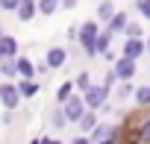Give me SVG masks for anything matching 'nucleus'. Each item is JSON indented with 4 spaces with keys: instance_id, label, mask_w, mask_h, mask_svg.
<instances>
[{
    "instance_id": "nucleus-1",
    "label": "nucleus",
    "mask_w": 150,
    "mask_h": 144,
    "mask_svg": "<svg viewBox=\"0 0 150 144\" xmlns=\"http://www.w3.org/2000/svg\"><path fill=\"white\" fill-rule=\"evenodd\" d=\"M103 30L97 27V21H86V24H80V44H83V50H86V56L88 59H94L97 56V35H100Z\"/></svg>"
},
{
    "instance_id": "nucleus-2",
    "label": "nucleus",
    "mask_w": 150,
    "mask_h": 144,
    "mask_svg": "<svg viewBox=\"0 0 150 144\" xmlns=\"http://www.w3.org/2000/svg\"><path fill=\"white\" fill-rule=\"evenodd\" d=\"M62 112H65V118H68V124L74 121L77 124L86 112H88V106H86V100H83V94H74V97H68L65 103H62Z\"/></svg>"
},
{
    "instance_id": "nucleus-3",
    "label": "nucleus",
    "mask_w": 150,
    "mask_h": 144,
    "mask_svg": "<svg viewBox=\"0 0 150 144\" xmlns=\"http://www.w3.org/2000/svg\"><path fill=\"white\" fill-rule=\"evenodd\" d=\"M106 97H109V88H106L103 83H94L88 91H83V100H86V106H88V109H94V112L106 106Z\"/></svg>"
},
{
    "instance_id": "nucleus-4",
    "label": "nucleus",
    "mask_w": 150,
    "mask_h": 144,
    "mask_svg": "<svg viewBox=\"0 0 150 144\" xmlns=\"http://www.w3.org/2000/svg\"><path fill=\"white\" fill-rule=\"evenodd\" d=\"M21 100H24V97H21L18 85H12V83H3V85H0V106H3L6 112H15Z\"/></svg>"
},
{
    "instance_id": "nucleus-5",
    "label": "nucleus",
    "mask_w": 150,
    "mask_h": 144,
    "mask_svg": "<svg viewBox=\"0 0 150 144\" xmlns=\"http://www.w3.org/2000/svg\"><path fill=\"white\" fill-rule=\"evenodd\" d=\"M112 71H115V77H118V83H129V80L135 77V71H138V68H135V59H127V56H118V59H115V68H112Z\"/></svg>"
},
{
    "instance_id": "nucleus-6",
    "label": "nucleus",
    "mask_w": 150,
    "mask_h": 144,
    "mask_svg": "<svg viewBox=\"0 0 150 144\" xmlns=\"http://www.w3.org/2000/svg\"><path fill=\"white\" fill-rule=\"evenodd\" d=\"M6 59H18V38L15 35L0 38V62H6Z\"/></svg>"
},
{
    "instance_id": "nucleus-7",
    "label": "nucleus",
    "mask_w": 150,
    "mask_h": 144,
    "mask_svg": "<svg viewBox=\"0 0 150 144\" xmlns=\"http://www.w3.org/2000/svg\"><path fill=\"white\" fill-rule=\"evenodd\" d=\"M144 50H147L144 38H127V41H124V50H121V56H127V59H138Z\"/></svg>"
},
{
    "instance_id": "nucleus-8",
    "label": "nucleus",
    "mask_w": 150,
    "mask_h": 144,
    "mask_svg": "<svg viewBox=\"0 0 150 144\" xmlns=\"http://www.w3.org/2000/svg\"><path fill=\"white\" fill-rule=\"evenodd\" d=\"M15 15H18V21H33L35 15H38V0H21V6L15 9Z\"/></svg>"
},
{
    "instance_id": "nucleus-9",
    "label": "nucleus",
    "mask_w": 150,
    "mask_h": 144,
    "mask_svg": "<svg viewBox=\"0 0 150 144\" xmlns=\"http://www.w3.org/2000/svg\"><path fill=\"white\" fill-rule=\"evenodd\" d=\"M44 62H47V68H62L68 62V50L65 47H50L44 53Z\"/></svg>"
},
{
    "instance_id": "nucleus-10",
    "label": "nucleus",
    "mask_w": 150,
    "mask_h": 144,
    "mask_svg": "<svg viewBox=\"0 0 150 144\" xmlns=\"http://www.w3.org/2000/svg\"><path fill=\"white\" fill-rule=\"evenodd\" d=\"M97 124H100V121H97V112H94V109H88V112H86V115H83V118L77 121V126L83 129V135H91Z\"/></svg>"
},
{
    "instance_id": "nucleus-11",
    "label": "nucleus",
    "mask_w": 150,
    "mask_h": 144,
    "mask_svg": "<svg viewBox=\"0 0 150 144\" xmlns=\"http://www.w3.org/2000/svg\"><path fill=\"white\" fill-rule=\"evenodd\" d=\"M115 15H118V9H115V3H112V0H100V6H97V21L109 24Z\"/></svg>"
},
{
    "instance_id": "nucleus-12",
    "label": "nucleus",
    "mask_w": 150,
    "mask_h": 144,
    "mask_svg": "<svg viewBox=\"0 0 150 144\" xmlns=\"http://www.w3.org/2000/svg\"><path fill=\"white\" fill-rule=\"evenodd\" d=\"M15 65H18V77H21V80H33V77H35V65H33L30 59L18 56V59H15Z\"/></svg>"
},
{
    "instance_id": "nucleus-13",
    "label": "nucleus",
    "mask_w": 150,
    "mask_h": 144,
    "mask_svg": "<svg viewBox=\"0 0 150 144\" xmlns=\"http://www.w3.org/2000/svg\"><path fill=\"white\" fill-rule=\"evenodd\" d=\"M127 24H129L127 12H118V15H115V18H112V21L106 24V30H109V32L115 35V32H124V30H127Z\"/></svg>"
},
{
    "instance_id": "nucleus-14",
    "label": "nucleus",
    "mask_w": 150,
    "mask_h": 144,
    "mask_svg": "<svg viewBox=\"0 0 150 144\" xmlns=\"http://www.w3.org/2000/svg\"><path fill=\"white\" fill-rule=\"evenodd\" d=\"M115 132H118V129H112V126H106V124H97V126H94V132H91L88 138H91V144H100V141H106V138H109V135H115Z\"/></svg>"
},
{
    "instance_id": "nucleus-15",
    "label": "nucleus",
    "mask_w": 150,
    "mask_h": 144,
    "mask_svg": "<svg viewBox=\"0 0 150 144\" xmlns=\"http://www.w3.org/2000/svg\"><path fill=\"white\" fill-rule=\"evenodd\" d=\"M94 85V80H91V74H88V71H80V74H77V80H74V88H77L80 94L83 91H88Z\"/></svg>"
},
{
    "instance_id": "nucleus-16",
    "label": "nucleus",
    "mask_w": 150,
    "mask_h": 144,
    "mask_svg": "<svg viewBox=\"0 0 150 144\" xmlns=\"http://www.w3.org/2000/svg\"><path fill=\"white\" fill-rule=\"evenodd\" d=\"M109 44H112V32H109V30H103V32L97 35V56L112 53V50H109Z\"/></svg>"
},
{
    "instance_id": "nucleus-17",
    "label": "nucleus",
    "mask_w": 150,
    "mask_h": 144,
    "mask_svg": "<svg viewBox=\"0 0 150 144\" xmlns=\"http://www.w3.org/2000/svg\"><path fill=\"white\" fill-rule=\"evenodd\" d=\"M18 91H21V97L30 100V97L38 94V83H33V80H21V83H18Z\"/></svg>"
},
{
    "instance_id": "nucleus-18",
    "label": "nucleus",
    "mask_w": 150,
    "mask_h": 144,
    "mask_svg": "<svg viewBox=\"0 0 150 144\" xmlns=\"http://www.w3.org/2000/svg\"><path fill=\"white\" fill-rule=\"evenodd\" d=\"M50 126H53V129H65V126H68V118H65L62 106H59L56 112H50Z\"/></svg>"
},
{
    "instance_id": "nucleus-19",
    "label": "nucleus",
    "mask_w": 150,
    "mask_h": 144,
    "mask_svg": "<svg viewBox=\"0 0 150 144\" xmlns=\"http://www.w3.org/2000/svg\"><path fill=\"white\" fill-rule=\"evenodd\" d=\"M135 141L138 144H150V118H144V124L135 129Z\"/></svg>"
},
{
    "instance_id": "nucleus-20",
    "label": "nucleus",
    "mask_w": 150,
    "mask_h": 144,
    "mask_svg": "<svg viewBox=\"0 0 150 144\" xmlns=\"http://www.w3.org/2000/svg\"><path fill=\"white\" fill-rule=\"evenodd\" d=\"M59 3L62 0H38V15H53L56 9H62Z\"/></svg>"
},
{
    "instance_id": "nucleus-21",
    "label": "nucleus",
    "mask_w": 150,
    "mask_h": 144,
    "mask_svg": "<svg viewBox=\"0 0 150 144\" xmlns=\"http://www.w3.org/2000/svg\"><path fill=\"white\" fill-rule=\"evenodd\" d=\"M0 74H3L6 80L18 77V65H15V59H6V62H0Z\"/></svg>"
},
{
    "instance_id": "nucleus-22",
    "label": "nucleus",
    "mask_w": 150,
    "mask_h": 144,
    "mask_svg": "<svg viewBox=\"0 0 150 144\" xmlns=\"http://www.w3.org/2000/svg\"><path fill=\"white\" fill-rule=\"evenodd\" d=\"M71 94H74V83H62V85H59V91H56V103L62 106Z\"/></svg>"
},
{
    "instance_id": "nucleus-23",
    "label": "nucleus",
    "mask_w": 150,
    "mask_h": 144,
    "mask_svg": "<svg viewBox=\"0 0 150 144\" xmlns=\"http://www.w3.org/2000/svg\"><path fill=\"white\" fill-rule=\"evenodd\" d=\"M135 103L138 106H150V85H141V88H135Z\"/></svg>"
},
{
    "instance_id": "nucleus-24",
    "label": "nucleus",
    "mask_w": 150,
    "mask_h": 144,
    "mask_svg": "<svg viewBox=\"0 0 150 144\" xmlns=\"http://www.w3.org/2000/svg\"><path fill=\"white\" fill-rule=\"evenodd\" d=\"M124 32H127V38H144V27H141V24H132V21L127 24Z\"/></svg>"
},
{
    "instance_id": "nucleus-25",
    "label": "nucleus",
    "mask_w": 150,
    "mask_h": 144,
    "mask_svg": "<svg viewBox=\"0 0 150 144\" xmlns=\"http://www.w3.org/2000/svg\"><path fill=\"white\" fill-rule=\"evenodd\" d=\"M132 94H135V88H132L129 83H121V85H118V100H127V97H132Z\"/></svg>"
},
{
    "instance_id": "nucleus-26",
    "label": "nucleus",
    "mask_w": 150,
    "mask_h": 144,
    "mask_svg": "<svg viewBox=\"0 0 150 144\" xmlns=\"http://www.w3.org/2000/svg\"><path fill=\"white\" fill-rule=\"evenodd\" d=\"M135 9H138V12L150 21V0H135Z\"/></svg>"
},
{
    "instance_id": "nucleus-27",
    "label": "nucleus",
    "mask_w": 150,
    "mask_h": 144,
    "mask_svg": "<svg viewBox=\"0 0 150 144\" xmlns=\"http://www.w3.org/2000/svg\"><path fill=\"white\" fill-rule=\"evenodd\" d=\"M21 6V0H0V9H3V12H15Z\"/></svg>"
},
{
    "instance_id": "nucleus-28",
    "label": "nucleus",
    "mask_w": 150,
    "mask_h": 144,
    "mask_svg": "<svg viewBox=\"0 0 150 144\" xmlns=\"http://www.w3.org/2000/svg\"><path fill=\"white\" fill-rule=\"evenodd\" d=\"M115 83H118V77H115V71H106V77H103V85H106V88L112 91V85H115Z\"/></svg>"
},
{
    "instance_id": "nucleus-29",
    "label": "nucleus",
    "mask_w": 150,
    "mask_h": 144,
    "mask_svg": "<svg viewBox=\"0 0 150 144\" xmlns=\"http://www.w3.org/2000/svg\"><path fill=\"white\" fill-rule=\"evenodd\" d=\"M71 144H91V138H88V135H77V138H74Z\"/></svg>"
},
{
    "instance_id": "nucleus-30",
    "label": "nucleus",
    "mask_w": 150,
    "mask_h": 144,
    "mask_svg": "<svg viewBox=\"0 0 150 144\" xmlns=\"http://www.w3.org/2000/svg\"><path fill=\"white\" fill-rule=\"evenodd\" d=\"M59 6H62V9H77V0H62Z\"/></svg>"
},
{
    "instance_id": "nucleus-31",
    "label": "nucleus",
    "mask_w": 150,
    "mask_h": 144,
    "mask_svg": "<svg viewBox=\"0 0 150 144\" xmlns=\"http://www.w3.org/2000/svg\"><path fill=\"white\" fill-rule=\"evenodd\" d=\"M41 144H65V141H59V138H41Z\"/></svg>"
},
{
    "instance_id": "nucleus-32",
    "label": "nucleus",
    "mask_w": 150,
    "mask_h": 144,
    "mask_svg": "<svg viewBox=\"0 0 150 144\" xmlns=\"http://www.w3.org/2000/svg\"><path fill=\"white\" fill-rule=\"evenodd\" d=\"M100 144H118V132H115V135H109V138H106V141H100Z\"/></svg>"
},
{
    "instance_id": "nucleus-33",
    "label": "nucleus",
    "mask_w": 150,
    "mask_h": 144,
    "mask_svg": "<svg viewBox=\"0 0 150 144\" xmlns=\"http://www.w3.org/2000/svg\"><path fill=\"white\" fill-rule=\"evenodd\" d=\"M144 44H147V50H150V35H147V41H144Z\"/></svg>"
},
{
    "instance_id": "nucleus-34",
    "label": "nucleus",
    "mask_w": 150,
    "mask_h": 144,
    "mask_svg": "<svg viewBox=\"0 0 150 144\" xmlns=\"http://www.w3.org/2000/svg\"><path fill=\"white\" fill-rule=\"evenodd\" d=\"M3 35H6V32H3V30H0V38H3Z\"/></svg>"
},
{
    "instance_id": "nucleus-35",
    "label": "nucleus",
    "mask_w": 150,
    "mask_h": 144,
    "mask_svg": "<svg viewBox=\"0 0 150 144\" xmlns=\"http://www.w3.org/2000/svg\"><path fill=\"white\" fill-rule=\"evenodd\" d=\"M97 3H100V0H97Z\"/></svg>"
}]
</instances>
